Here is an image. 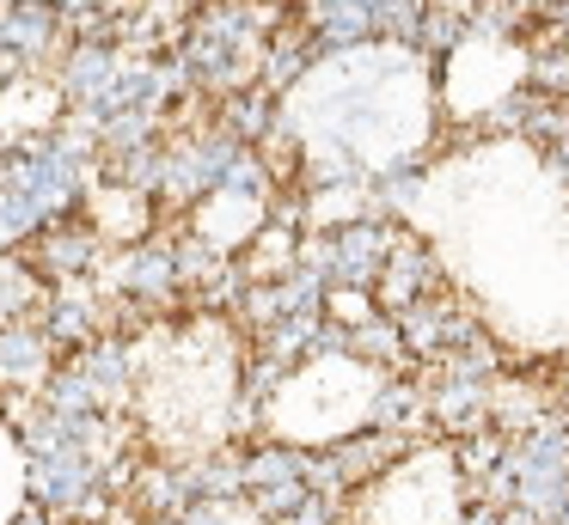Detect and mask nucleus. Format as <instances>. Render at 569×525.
<instances>
[]
</instances>
